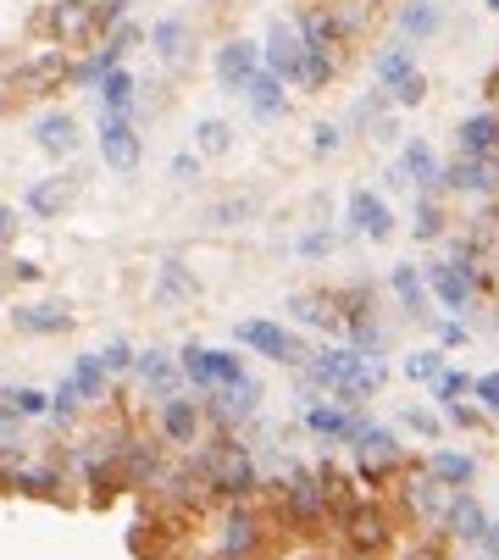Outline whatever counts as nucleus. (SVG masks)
<instances>
[{"mask_svg":"<svg viewBox=\"0 0 499 560\" xmlns=\"http://www.w3.org/2000/svg\"><path fill=\"white\" fill-rule=\"evenodd\" d=\"M383 377H388V366L350 345H322L300 366V388H322V394H333V406H350V411L383 388Z\"/></svg>","mask_w":499,"mask_h":560,"instance_id":"f257e3e1","label":"nucleus"},{"mask_svg":"<svg viewBox=\"0 0 499 560\" xmlns=\"http://www.w3.org/2000/svg\"><path fill=\"white\" fill-rule=\"evenodd\" d=\"M195 466H200V477H206V489L222 494V500H250V494H256V483H262L256 460H250V450H244L239 439H217Z\"/></svg>","mask_w":499,"mask_h":560,"instance_id":"f03ea898","label":"nucleus"},{"mask_svg":"<svg viewBox=\"0 0 499 560\" xmlns=\"http://www.w3.org/2000/svg\"><path fill=\"white\" fill-rule=\"evenodd\" d=\"M233 339H239L244 350H256V355L278 361V366H305V361H311L305 339H300L294 328L272 323V316H244V323H233Z\"/></svg>","mask_w":499,"mask_h":560,"instance_id":"7ed1b4c3","label":"nucleus"},{"mask_svg":"<svg viewBox=\"0 0 499 560\" xmlns=\"http://www.w3.org/2000/svg\"><path fill=\"white\" fill-rule=\"evenodd\" d=\"M178 366H184V377H189L195 388H206V394L250 383V372H244V355H233V350H206V345H184V350H178Z\"/></svg>","mask_w":499,"mask_h":560,"instance_id":"20e7f679","label":"nucleus"},{"mask_svg":"<svg viewBox=\"0 0 499 560\" xmlns=\"http://www.w3.org/2000/svg\"><path fill=\"white\" fill-rule=\"evenodd\" d=\"M356 477L372 489V483H383V477H394L399 466H405V444H399V433L394 428H378V422H367L361 433H356Z\"/></svg>","mask_w":499,"mask_h":560,"instance_id":"39448f33","label":"nucleus"},{"mask_svg":"<svg viewBox=\"0 0 499 560\" xmlns=\"http://www.w3.org/2000/svg\"><path fill=\"white\" fill-rule=\"evenodd\" d=\"M278 505L289 516V527H322L327 522V494H322V477L316 471H289L278 483Z\"/></svg>","mask_w":499,"mask_h":560,"instance_id":"423d86ee","label":"nucleus"},{"mask_svg":"<svg viewBox=\"0 0 499 560\" xmlns=\"http://www.w3.org/2000/svg\"><path fill=\"white\" fill-rule=\"evenodd\" d=\"M422 272H428V289H433V305L439 311H455V316L472 311V300L483 289V272L477 267H466V261H433Z\"/></svg>","mask_w":499,"mask_h":560,"instance_id":"0eeeda50","label":"nucleus"},{"mask_svg":"<svg viewBox=\"0 0 499 560\" xmlns=\"http://www.w3.org/2000/svg\"><path fill=\"white\" fill-rule=\"evenodd\" d=\"M339 538L350 544V555H383V549L394 544V516H388V505L361 500V505L339 522Z\"/></svg>","mask_w":499,"mask_h":560,"instance_id":"6e6552de","label":"nucleus"},{"mask_svg":"<svg viewBox=\"0 0 499 560\" xmlns=\"http://www.w3.org/2000/svg\"><path fill=\"white\" fill-rule=\"evenodd\" d=\"M262 61H267V72L283 78V84H300V78H305V39H300V28L289 18H272L267 45H262Z\"/></svg>","mask_w":499,"mask_h":560,"instance_id":"1a4fd4ad","label":"nucleus"},{"mask_svg":"<svg viewBox=\"0 0 499 560\" xmlns=\"http://www.w3.org/2000/svg\"><path fill=\"white\" fill-rule=\"evenodd\" d=\"M399 500L416 511V522H422V527H439V533H444V516H450V500H455V494L422 466V471H410L405 483H399Z\"/></svg>","mask_w":499,"mask_h":560,"instance_id":"9d476101","label":"nucleus"},{"mask_svg":"<svg viewBox=\"0 0 499 560\" xmlns=\"http://www.w3.org/2000/svg\"><path fill=\"white\" fill-rule=\"evenodd\" d=\"M139 155H144V139L134 128V117H101V162L123 178L139 173Z\"/></svg>","mask_w":499,"mask_h":560,"instance_id":"9b49d317","label":"nucleus"},{"mask_svg":"<svg viewBox=\"0 0 499 560\" xmlns=\"http://www.w3.org/2000/svg\"><path fill=\"white\" fill-rule=\"evenodd\" d=\"M345 233L350 238H394V211H388V200L378 195V189H356L350 200H345Z\"/></svg>","mask_w":499,"mask_h":560,"instance_id":"f8f14e48","label":"nucleus"},{"mask_svg":"<svg viewBox=\"0 0 499 560\" xmlns=\"http://www.w3.org/2000/svg\"><path fill=\"white\" fill-rule=\"evenodd\" d=\"M300 422H305V433H316L322 444H356V433L367 428L350 406H327V399H311V406H300Z\"/></svg>","mask_w":499,"mask_h":560,"instance_id":"ddd939ff","label":"nucleus"},{"mask_svg":"<svg viewBox=\"0 0 499 560\" xmlns=\"http://www.w3.org/2000/svg\"><path fill=\"white\" fill-rule=\"evenodd\" d=\"M488 533H494V516L483 511V500H477L472 489L455 494V500H450V516H444V538H455V544H466V549H483Z\"/></svg>","mask_w":499,"mask_h":560,"instance_id":"4468645a","label":"nucleus"},{"mask_svg":"<svg viewBox=\"0 0 499 560\" xmlns=\"http://www.w3.org/2000/svg\"><path fill=\"white\" fill-rule=\"evenodd\" d=\"M256 549H262V522H256V511L233 505V511L222 516V527H217V555H222V560H250Z\"/></svg>","mask_w":499,"mask_h":560,"instance_id":"2eb2a0df","label":"nucleus"},{"mask_svg":"<svg viewBox=\"0 0 499 560\" xmlns=\"http://www.w3.org/2000/svg\"><path fill=\"white\" fill-rule=\"evenodd\" d=\"M388 289H394V300H399V311L410 316V323H433V289H428V272L422 267L399 261L388 272Z\"/></svg>","mask_w":499,"mask_h":560,"instance_id":"dca6fc26","label":"nucleus"},{"mask_svg":"<svg viewBox=\"0 0 499 560\" xmlns=\"http://www.w3.org/2000/svg\"><path fill=\"white\" fill-rule=\"evenodd\" d=\"M267 61H262V45H250V39H228L222 50H217V78H222V90H250L256 84V72H262Z\"/></svg>","mask_w":499,"mask_h":560,"instance_id":"f3484780","label":"nucleus"},{"mask_svg":"<svg viewBox=\"0 0 499 560\" xmlns=\"http://www.w3.org/2000/svg\"><path fill=\"white\" fill-rule=\"evenodd\" d=\"M289 311H294L300 328L345 339V305H339V294H289Z\"/></svg>","mask_w":499,"mask_h":560,"instance_id":"a211bd4d","label":"nucleus"},{"mask_svg":"<svg viewBox=\"0 0 499 560\" xmlns=\"http://www.w3.org/2000/svg\"><path fill=\"white\" fill-rule=\"evenodd\" d=\"M45 28L56 34V50H61V45H78L83 34H95L101 18H95L90 0H56V7L45 12Z\"/></svg>","mask_w":499,"mask_h":560,"instance_id":"6ab92c4d","label":"nucleus"},{"mask_svg":"<svg viewBox=\"0 0 499 560\" xmlns=\"http://www.w3.org/2000/svg\"><path fill=\"white\" fill-rule=\"evenodd\" d=\"M394 167L405 173V184H416L422 195H439V189H444V167H439V155H433L428 139H405V150H399Z\"/></svg>","mask_w":499,"mask_h":560,"instance_id":"aec40b11","label":"nucleus"},{"mask_svg":"<svg viewBox=\"0 0 499 560\" xmlns=\"http://www.w3.org/2000/svg\"><path fill=\"white\" fill-rule=\"evenodd\" d=\"M455 144L461 155H477V162H499V112H472L461 128H455Z\"/></svg>","mask_w":499,"mask_h":560,"instance_id":"412c9836","label":"nucleus"},{"mask_svg":"<svg viewBox=\"0 0 499 560\" xmlns=\"http://www.w3.org/2000/svg\"><path fill=\"white\" fill-rule=\"evenodd\" d=\"M444 189H455V195H494V189H499V162L455 155V162L444 167Z\"/></svg>","mask_w":499,"mask_h":560,"instance_id":"4be33fe9","label":"nucleus"},{"mask_svg":"<svg viewBox=\"0 0 499 560\" xmlns=\"http://www.w3.org/2000/svg\"><path fill=\"white\" fill-rule=\"evenodd\" d=\"M262 411V383L250 377V383H239V388H217L211 394V417L222 422V428H239V422H250Z\"/></svg>","mask_w":499,"mask_h":560,"instance_id":"5701e85b","label":"nucleus"},{"mask_svg":"<svg viewBox=\"0 0 499 560\" xmlns=\"http://www.w3.org/2000/svg\"><path fill=\"white\" fill-rule=\"evenodd\" d=\"M428 471L439 477L450 494H466L477 483V455H466V450H433L428 455Z\"/></svg>","mask_w":499,"mask_h":560,"instance_id":"b1692460","label":"nucleus"},{"mask_svg":"<svg viewBox=\"0 0 499 560\" xmlns=\"http://www.w3.org/2000/svg\"><path fill=\"white\" fill-rule=\"evenodd\" d=\"M56 78H67L61 50H45V56H34V61H23V67L12 72V95H45Z\"/></svg>","mask_w":499,"mask_h":560,"instance_id":"393cba45","label":"nucleus"},{"mask_svg":"<svg viewBox=\"0 0 499 560\" xmlns=\"http://www.w3.org/2000/svg\"><path fill=\"white\" fill-rule=\"evenodd\" d=\"M72 195H78V178H72V173H61V178H39V184L28 189V200H23V206H28L34 217L56 222V217L67 211V200H72Z\"/></svg>","mask_w":499,"mask_h":560,"instance_id":"a878e982","label":"nucleus"},{"mask_svg":"<svg viewBox=\"0 0 499 560\" xmlns=\"http://www.w3.org/2000/svg\"><path fill=\"white\" fill-rule=\"evenodd\" d=\"M161 433H166V444H195L200 439V406L195 399H161Z\"/></svg>","mask_w":499,"mask_h":560,"instance_id":"bb28decb","label":"nucleus"},{"mask_svg":"<svg viewBox=\"0 0 499 560\" xmlns=\"http://www.w3.org/2000/svg\"><path fill=\"white\" fill-rule=\"evenodd\" d=\"M12 328L18 334H67L72 328V311L67 305H12Z\"/></svg>","mask_w":499,"mask_h":560,"instance_id":"cd10ccee","label":"nucleus"},{"mask_svg":"<svg viewBox=\"0 0 499 560\" xmlns=\"http://www.w3.org/2000/svg\"><path fill=\"white\" fill-rule=\"evenodd\" d=\"M134 372H139V383H144L155 399H173V388H178V372H184V366L166 361V350H139Z\"/></svg>","mask_w":499,"mask_h":560,"instance_id":"c85d7f7f","label":"nucleus"},{"mask_svg":"<svg viewBox=\"0 0 499 560\" xmlns=\"http://www.w3.org/2000/svg\"><path fill=\"white\" fill-rule=\"evenodd\" d=\"M34 144H39L45 155H72V150H78V122H72L67 112H45V117L34 122Z\"/></svg>","mask_w":499,"mask_h":560,"instance_id":"c756f323","label":"nucleus"},{"mask_svg":"<svg viewBox=\"0 0 499 560\" xmlns=\"http://www.w3.org/2000/svg\"><path fill=\"white\" fill-rule=\"evenodd\" d=\"M444 28V7L439 0H405L399 7V34L416 45V39H433Z\"/></svg>","mask_w":499,"mask_h":560,"instance_id":"7c9ffc66","label":"nucleus"},{"mask_svg":"<svg viewBox=\"0 0 499 560\" xmlns=\"http://www.w3.org/2000/svg\"><path fill=\"white\" fill-rule=\"evenodd\" d=\"M244 101H250V112H256L262 122H278V117H283V106H289V101H283V78L262 67V72H256V84L244 90Z\"/></svg>","mask_w":499,"mask_h":560,"instance_id":"2f4dec72","label":"nucleus"},{"mask_svg":"<svg viewBox=\"0 0 499 560\" xmlns=\"http://www.w3.org/2000/svg\"><path fill=\"white\" fill-rule=\"evenodd\" d=\"M372 72H378V84L394 95L405 78L416 72V61H410V39H399V45H388V50H378V61H372Z\"/></svg>","mask_w":499,"mask_h":560,"instance_id":"473e14b6","label":"nucleus"},{"mask_svg":"<svg viewBox=\"0 0 499 560\" xmlns=\"http://www.w3.org/2000/svg\"><path fill=\"white\" fill-rule=\"evenodd\" d=\"M195 294H200V283H195V272L184 261H161V283H155V300L161 305H184Z\"/></svg>","mask_w":499,"mask_h":560,"instance_id":"72a5a7b5","label":"nucleus"},{"mask_svg":"<svg viewBox=\"0 0 499 560\" xmlns=\"http://www.w3.org/2000/svg\"><path fill=\"white\" fill-rule=\"evenodd\" d=\"M134 95H139V84H134V72H106L101 78V106H106V117H134Z\"/></svg>","mask_w":499,"mask_h":560,"instance_id":"f704fd0d","label":"nucleus"},{"mask_svg":"<svg viewBox=\"0 0 499 560\" xmlns=\"http://www.w3.org/2000/svg\"><path fill=\"white\" fill-rule=\"evenodd\" d=\"M399 372H405L410 383H428V388H433V383L450 372V361H444V350H439V345H428V350H410V355L399 361Z\"/></svg>","mask_w":499,"mask_h":560,"instance_id":"c9c22d12","label":"nucleus"},{"mask_svg":"<svg viewBox=\"0 0 499 560\" xmlns=\"http://www.w3.org/2000/svg\"><path fill=\"white\" fill-rule=\"evenodd\" d=\"M0 411L7 417H50V394L45 388H0Z\"/></svg>","mask_w":499,"mask_h":560,"instance_id":"e433bc0d","label":"nucleus"},{"mask_svg":"<svg viewBox=\"0 0 499 560\" xmlns=\"http://www.w3.org/2000/svg\"><path fill=\"white\" fill-rule=\"evenodd\" d=\"M150 39H155V56H161V61H184V50H189L184 18H161V23L150 28Z\"/></svg>","mask_w":499,"mask_h":560,"instance_id":"4c0bfd02","label":"nucleus"},{"mask_svg":"<svg viewBox=\"0 0 499 560\" xmlns=\"http://www.w3.org/2000/svg\"><path fill=\"white\" fill-rule=\"evenodd\" d=\"M444 228H450V217H444V206L433 200V195H422L416 200V217H410V233L422 238V245H433V238H444Z\"/></svg>","mask_w":499,"mask_h":560,"instance_id":"58836bf2","label":"nucleus"},{"mask_svg":"<svg viewBox=\"0 0 499 560\" xmlns=\"http://www.w3.org/2000/svg\"><path fill=\"white\" fill-rule=\"evenodd\" d=\"M7 483L23 489V494H56V489H61V477L45 471V466H12V471H7Z\"/></svg>","mask_w":499,"mask_h":560,"instance_id":"ea45409f","label":"nucleus"},{"mask_svg":"<svg viewBox=\"0 0 499 560\" xmlns=\"http://www.w3.org/2000/svg\"><path fill=\"white\" fill-rule=\"evenodd\" d=\"M472 388H477V377H472V372H461V366H450V372H444V377L433 383V399H439V411H444V406H461V399H466Z\"/></svg>","mask_w":499,"mask_h":560,"instance_id":"a19ab883","label":"nucleus"},{"mask_svg":"<svg viewBox=\"0 0 499 560\" xmlns=\"http://www.w3.org/2000/svg\"><path fill=\"white\" fill-rule=\"evenodd\" d=\"M195 144H200V155H228V150H233V128H228L222 117H206V122L195 128Z\"/></svg>","mask_w":499,"mask_h":560,"instance_id":"79ce46f5","label":"nucleus"},{"mask_svg":"<svg viewBox=\"0 0 499 560\" xmlns=\"http://www.w3.org/2000/svg\"><path fill=\"white\" fill-rule=\"evenodd\" d=\"M399 422H405L416 439H428V444H439V433H444V417H439V411H428V406H405V411H399Z\"/></svg>","mask_w":499,"mask_h":560,"instance_id":"37998d69","label":"nucleus"},{"mask_svg":"<svg viewBox=\"0 0 499 560\" xmlns=\"http://www.w3.org/2000/svg\"><path fill=\"white\" fill-rule=\"evenodd\" d=\"M472 399L483 406V417H499V372H483L477 388H472Z\"/></svg>","mask_w":499,"mask_h":560,"instance_id":"c03bdc74","label":"nucleus"},{"mask_svg":"<svg viewBox=\"0 0 499 560\" xmlns=\"http://www.w3.org/2000/svg\"><path fill=\"white\" fill-rule=\"evenodd\" d=\"M433 339H439V350H461L472 334H466L461 316H444V323H433Z\"/></svg>","mask_w":499,"mask_h":560,"instance_id":"a18cd8bd","label":"nucleus"},{"mask_svg":"<svg viewBox=\"0 0 499 560\" xmlns=\"http://www.w3.org/2000/svg\"><path fill=\"white\" fill-rule=\"evenodd\" d=\"M388 101H394V106H422V101H428V78H422V72H410Z\"/></svg>","mask_w":499,"mask_h":560,"instance_id":"49530a36","label":"nucleus"},{"mask_svg":"<svg viewBox=\"0 0 499 560\" xmlns=\"http://www.w3.org/2000/svg\"><path fill=\"white\" fill-rule=\"evenodd\" d=\"M305 261H322L327 250H333V233H300V245H294Z\"/></svg>","mask_w":499,"mask_h":560,"instance_id":"de8ad7c7","label":"nucleus"},{"mask_svg":"<svg viewBox=\"0 0 499 560\" xmlns=\"http://www.w3.org/2000/svg\"><path fill=\"white\" fill-rule=\"evenodd\" d=\"M444 422H455V428H483V406H466V399H461V406H444Z\"/></svg>","mask_w":499,"mask_h":560,"instance_id":"09e8293b","label":"nucleus"},{"mask_svg":"<svg viewBox=\"0 0 499 560\" xmlns=\"http://www.w3.org/2000/svg\"><path fill=\"white\" fill-rule=\"evenodd\" d=\"M134 361H139V350H128V345H106V350H101V366H106V372H128Z\"/></svg>","mask_w":499,"mask_h":560,"instance_id":"8fccbe9b","label":"nucleus"},{"mask_svg":"<svg viewBox=\"0 0 499 560\" xmlns=\"http://www.w3.org/2000/svg\"><path fill=\"white\" fill-rule=\"evenodd\" d=\"M345 144V133L339 128H333V122H322V128H311V150L316 155H333V150H339Z\"/></svg>","mask_w":499,"mask_h":560,"instance_id":"3c124183","label":"nucleus"},{"mask_svg":"<svg viewBox=\"0 0 499 560\" xmlns=\"http://www.w3.org/2000/svg\"><path fill=\"white\" fill-rule=\"evenodd\" d=\"M195 178H200V155L178 150V155H173V184H195Z\"/></svg>","mask_w":499,"mask_h":560,"instance_id":"603ef678","label":"nucleus"},{"mask_svg":"<svg viewBox=\"0 0 499 560\" xmlns=\"http://www.w3.org/2000/svg\"><path fill=\"white\" fill-rule=\"evenodd\" d=\"M18 228H23V211L18 206H0V238H12Z\"/></svg>","mask_w":499,"mask_h":560,"instance_id":"864d4df0","label":"nucleus"},{"mask_svg":"<svg viewBox=\"0 0 499 560\" xmlns=\"http://www.w3.org/2000/svg\"><path fill=\"white\" fill-rule=\"evenodd\" d=\"M483 555H494V560H499V522H494V533H488V544H483Z\"/></svg>","mask_w":499,"mask_h":560,"instance_id":"5fc2aeb1","label":"nucleus"},{"mask_svg":"<svg viewBox=\"0 0 499 560\" xmlns=\"http://www.w3.org/2000/svg\"><path fill=\"white\" fill-rule=\"evenodd\" d=\"M488 90H494V112H499V72L488 78Z\"/></svg>","mask_w":499,"mask_h":560,"instance_id":"6e6d98bb","label":"nucleus"},{"mask_svg":"<svg viewBox=\"0 0 499 560\" xmlns=\"http://www.w3.org/2000/svg\"><path fill=\"white\" fill-rule=\"evenodd\" d=\"M350 560H383V555H350Z\"/></svg>","mask_w":499,"mask_h":560,"instance_id":"4d7b16f0","label":"nucleus"},{"mask_svg":"<svg viewBox=\"0 0 499 560\" xmlns=\"http://www.w3.org/2000/svg\"><path fill=\"white\" fill-rule=\"evenodd\" d=\"M466 560H494V555H483V549H477V555H466Z\"/></svg>","mask_w":499,"mask_h":560,"instance_id":"13d9d810","label":"nucleus"},{"mask_svg":"<svg viewBox=\"0 0 499 560\" xmlns=\"http://www.w3.org/2000/svg\"><path fill=\"white\" fill-rule=\"evenodd\" d=\"M483 7H488V12H499V0H483Z\"/></svg>","mask_w":499,"mask_h":560,"instance_id":"bf43d9fd","label":"nucleus"}]
</instances>
